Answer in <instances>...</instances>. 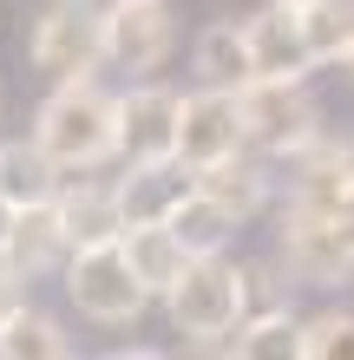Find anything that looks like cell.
Segmentation results:
<instances>
[{
  "instance_id": "5bb4252c",
  "label": "cell",
  "mask_w": 354,
  "mask_h": 360,
  "mask_svg": "<svg viewBox=\"0 0 354 360\" xmlns=\"http://www.w3.org/2000/svg\"><path fill=\"white\" fill-rule=\"evenodd\" d=\"M59 190H66V164H59L39 138L27 144H0V197L7 203H53Z\"/></svg>"
},
{
  "instance_id": "277c9868",
  "label": "cell",
  "mask_w": 354,
  "mask_h": 360,
  "mask_svg": "<svg viewBox=\"0 0 354 360\" xmlns=\"http://www.w3.org/2000/svg\"><path fill=\"white\" fill-rule=\"evenodd\" d=\"M236 98H243V131H249V144H263V151L296 158L302 144L322 138V112H315V98L302 92V79H249Z\"/></svg>"
},
{
  "instance_id": "cb8c5ba5",
  "label": "cell",
  "mask_w": 354,
  "mask_h": 360,
  "mask_svg": "<svg viewBox=\"0 0 354 360\" xmlns=\"http://www.w3.org/2000/svg\"><path fill=\"white\" fill-rule=\"evenodd\" d=\"M328 217H335V229H341V243L354 249V190H348V197H341L335 210H328Z\"/></svg>"
},
{
  "instance_id": "ffe728a7",
  "label": "cell",
  "mask_w": 354,
  "mask_h": 360,
  "mask_svg": "<svg viewBox=\"0 0 354 360\" xmlns=\"http://www.w3.org/2000/svg\"><path fill=\"white\" fill-rule=\"evenodd\" d=\"M296 20H302V39H308V53H315V66L322 59H348V46H354V0H302Z\"/></svg>"
},
{
  "instance_id": "e0dca14e",
  "label": "cell",
  "mask_w": 354,
  "mask_h": 360,
  "mask_svg": "<svg viewBox=\"0 0 354 360\" xmlns=\"http://www.w3.org/2000/svg\"><path fill=\"white\" fill-rule=\"evenodd\" d=\"M197 72H203V86L243 92V86H249V27H236V20L203 27V33H197Z\"/></svg>"
},
{
  "instance_id": "d6986e66",
  "label": "cell",
  "mask_w": 354,
  "mask_h": 360,
  "mask_svg": "<svg viewBox=\"0 0 354 360\" xmlns=\"http://www.w3.org/2000/svg\"><path fill=\"white\" fill-rule=\"evenodd\" d=\"M72 341H66V328L53 321V314H39V308H20L7 328H0V360H66Z\"/></svg>"
},
{
  "instance_id": "7a4b0ae2",
  "label": "cell",
  "mask_w": 354,
  "mask_h": 360,
  "mask_svg": "<svg viewBox=\"0 0 354 360\" xmlns=\"http://www.w3.org/2000/svg\"><path fill=\"white\" fill-rule=\"evenodd\" d=\"M164 308H171V328L184 341H236L243 314H249V275L223 256H191V269L177 275V288L164 295Z\"/></svg>"
},
{
  "instance_id": "603a6c76",
  "label": "cell",
  "mask_w": 354,
  "mask_h": 360,
  "mask_svg": "<svg viewBox=\"0 0 354 360\" xmlns=\"http://www.w3.org/2000/svg\"><path fill=\"white\" fill-rule=\"evenodd\" d=\"M20 282H27V275H20V269H13L7 256H0V328H7L13 314L27 308V295H20Z\"/></svg>"
},
{
  "instance_id": "30bf717a",
  "label": "cell",
  "mask_w": 354,
  "mask_h": 360,
  "mask_svg": "<svg viewBox=\"0 0 354 360\" xmlns=\"http://www.w3.org/2000/svg\"><path fill=\"white\" fill-rule=\"evenodd\" d=\"M243 27H249V79H302L315 66L296 7H263L256 20H243Z\"/></svg>"
},
{
  "instance_id": "52a82bcc",
  "label": "cell",
  "mask_w": 354,
  "mask_h": 360,
  "mask_svg": "<svg viewBox=\"0 0 354 360\" xmlns=\"http://www.w3.org/2000/svg\"><path fill=\"white\" fill-rule=\"evenodd\" d=\"M282 256H289V269H296L302 282H315V288H335V282L354 275V249L341 243L335 217L315 210V203H296V197H289V210H282Z\"/></svg>"
},
{
  "instance_id": "3957f363",
  "label": "cell",
  "mask_w": 354,
  "mask_h": 360,
  "mask_svg": "<svg viewBox=\"0 0 354 360\" xmlns=\"http://www.w3.org/2000/svg\"><path fill=\"white\" fill-rule=\"evenodd\" d=\"M66 295L79 302L86 321H106V328L138 321L144 302H151V288L132 275V262H125L118 243H106V249H72V262H66Z\"/></svg>"
},
{
  "instance_id": "9a60e30c",
  "label": "cell",
  "mask_w": 354,
  "mask_h": 360,
  "mask_svg": "<svg viewBox=\"0 0 354 360\" xmlns=\"http://www.w3.org/2000/svg\"><path fill=\"white\" fill-rule=\"evenodd\" d=\"M59 217H66V236L72 249H106L125 236V210H118V190H99V184H66L59 190Z\"/></svg>"
},
{
  "instance_id": "7402d4cb",
  "label": "cell",
  "mask_w": 354,
  "mask_h": 360,
  "mask_svg": "<svg viewBox=\"0 0 354 360\" xmlns=\"http://www.w3.org/2000/svg\"><path fill=\"white\" fill-rule=\"evenodd\" d=\"M302 360H354V314L328 308L315 321H302V341H296Z\"/></svg>"
},
{
  "instance_id": "8992f818",
  "label": "cell",
  "mask_w": 354,
  "mask_h": 360,
  "mask_svg": "<svg viewBox=\"0 0 354 360\" xmlns=\"http://www.w3.org/2000/svg\"><path fill=\"white\" fill-rule=\"evenodd\" d=\"M99 39H106V59L118 72H158L177 46V27L164 0H112L99 13Z\"/></svg>"
},
{
  "instance_id": "83f0119b",
  "label": "cell",
  "mask_w": 354,
  "mask_h": 360,
  "mask_svg": "<svg viewBox=\"0 0 354 360\" xmlns=\"http://www.w3.org/2000/svg\"><path fill=\"white\" fill-rule=\"evenodd\" d=\"M0 112H7V92H0Z\"/></svg>"
},
{
  "instance_id": "4fadbf2b",
  "label": "cell",
  "mask_w": 354,
  "mask_h": 360,
  "mask_svg": "<svg viewBox=\"0 0 354 360\" xmlns=\"http://www.w3.org/2000/svg\"><path fill=\"white\" fill-rule=\"evenodd\" d=\"M72 256V236H66V217H59V197L53 203H27L13 217V236H7V262L20 275H46L53 262Z\"/></svg>"
},
{
  "instance_id": "d4e9b609",
  "label": "cell",
  "mask_w": 354,
  "mask_h": 360,
  "mask_svg": "<svg viewBox=\"0 0 354 360\" xmlns=\"http://www.w3.org/2000/svg\"><path fill=\"white\" fill-rule=\"evenodd\" d=\"M13 217H20V203L0 197V256H7V236H13Z\"/></svg>"
},
{
  "instance_id": "484cf974",
  "label": "cell",
  "mask_w": 354,
  "mask_h": 360,
  "mask_svg": "<svg viewBox=\"0 0 354 360\" xmlns=\"http://www.w3.org/2000/svg\"><path fill=\"white\" fill-rule=\"evenodd\" d=\"M269 7H302V0H269Z\"/></svg>"
},
{
  "instance_id": "44dd1931",
  "label": "cell",
  "mask_w": 354,
  "mask_h": 360,
  "mask_svg": "<svg viewBox=\"0 0 354 360\" xmlns=\"http://www.w3.org/2000/svg\"><path fill=\"white\" fill-rule=\"evenodd\" d=\"M296 341H302V321L289 308H269V314H256V321H243L236 328V354H249V360H269V354H296Z\"/></svg>"
},
{
  "instance_id": "ba28073f",
  "label": "cell",
  "mask_w": 354,
  "mask_h": 360,
  "mask_svg": "<svg viewBox=\"0 0 354 360\" xmlns=\"http://www.w3.org/2000/svg\"><path fill=\"white\" fill-rule=\"evenodd\" d=\"M249 131H243V98L230 86H203L184 98V118H177V158L191 164H217V158H230L243 151Z\"/></svg>"
},
{
  "instance_id": "2e32d148",
  "label": "cell",
  "mask_w": 354,
  "mask_h": 360,
  "mask_svg": "<svg viewBox=\"0 0 354 360\" xmlns=\"http://www.w3.org/2000/svg\"><path fill=\"white\" fill-rule=\"evenodd\" d=\"M197 190H203V197H217L236 223H243V217H256V210L269 203V177H263L249 158H236V151H230V158H217V164H197Z\"/></svg>"
},
{
  "instance_id": "7c38bea8",
  "label": "cell",
  "mask_w": 354,
  "mask_h": 360,
  "mask_svg": "<svg viewBox=\"0 0 354 360\" xmlns=\"http://www.w3.org/2000/svg\"><path fill=\"white\" fill-rule=\"evenodd\" d=\"M118 249H125V262H132V275L151 295H171L177 288V275L191 269V249H184V236L171 223H132L118 236Z\"/></svg>"
},
{
  "instance_id": "9c48e42d",
  "label": "cell",
  "mask_w": 354,
  "mask_h": 360,
  "mask_svg": "<svg viewBox=\"0 0 354 360\" xmlns=\"http://www.w3.org/2000/svg\"><path fill=\"white\" fill-rule=\"evenodd\" d=\"M177 118H184L177 92L132 86L118 98V158L125 164H164V158H177Z\"/></svg>"
},
{
  "instance_id": "4316f807",
  "label": "cell",
  "mask_w": 354,
  "mask_h": 360,
  "mask_svg": "<svg viewBox=\"0 0 354 360\" xmlns=\"http://www.w3.org/2000/svg\"><path fill=\"white\" fill-rule=\"evenodd\" d=\"M341 66H348V72H354V46H348V59H341Z\"/></svg>"
},
{
  "instance_id": "8fae6325",
  "label": "cell",
  "mask_w": 354,
  "mask_h": 360,
  "mask_svg": "<svg viewBox=\"0 0 354 360\" xmlns=\"http://www.w3.org/2000/svg\"><path fill=\"white\" fill-rule=\"evenodd\" d=\"M197 190V171L184 158H164V164H132V177L118 184V210H125V229L132 223H171V210Z\"/></svg>"
},
{
  "instance_id": "5b68a950",
  "label": "cell",
  "mask_w": 354,
  "mask_h": 360,
  "mask_svg": "<svg viewBox=\"0 0 354 360\" xmlns=\"http://www.w3.org/2000/svg\"><path fill=\"white\" fill-rule=\"evenodd\" d=\"M33 66L66 86V79H92V66L106 59V39H99V13H86V0H53L46 13L33 20V39H27Z\"/></svg>"
},
{
  "instance_id": "ac0fdd59",
  "label": "cell",
  "mask_w": 354,
  "mask_h": 360,
  "mask_svg": "<svg viewBox=\"0 0 354 360\" xmlns=\"http://www.w3.org/2000/svg\"><path fill=\"white\" fill-rule=\"evenodd\" d=\"M171 229L184 236V249H191V256H223V243L236 236V217H230V210H223L217 197L191 190V197L171 210Z\"/></svg>"
},
{
  "instance_id": "6da1fadb",
  "label": "cell",
  "mask_w": 354,
  "mask_h": 360,
  "mask_svg": "<svg viewBox=\"0 0 354 360\" xmlns=\"http://www.w3.org/2000/svg\"><path fill=\"white\" fill-rule=\"evenodd\" d=\"M33 138L66 164V171H92V164L118 158V98L99 92L92 79H66L46 105H39Z\"/></svg>"
}]
</instances>
